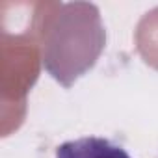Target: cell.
<instances>
[{
	"instance_id": "cell-1",
	"label": "cell",
	"mask_w": 158,
	"mask_h": 158,
	"mask_svg": "<svg viewBox=\"0 0 158 158\" xmlns=\"http://www.w3.org/2000/svg\"><path fill=\"white\" fill-rule=\"evenodd\" d=\"M54 158H132L128 151L114 139L101 136H84L63 141Z\"/></svg>"
}]
</instances>
